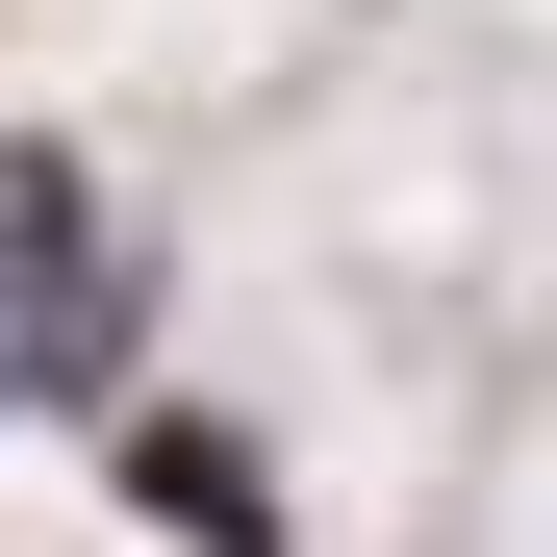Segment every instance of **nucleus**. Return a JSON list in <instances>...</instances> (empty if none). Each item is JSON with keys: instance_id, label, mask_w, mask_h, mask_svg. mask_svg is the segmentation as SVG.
<instances>
[{"instance_id": "obj_1", "label": "nucleus", "mask_w": 557, "mask_h": 557, "mask_svg": "<svg viewBox=\"0 0 557 557\" xmlns=\"http://www.w3.org/2000/svg\"><path fill=\"white\" fill-rule=\"evenodd\" d=\"M127 355H152V278L102 228V177L0 127V406H127Z\"/></svg>"}, {"instance_id": "obj_2", "label": "nucleus", "mask_w": 557, "mask_h": 557, "mask_svg": "<svg viewBox=\"0 0 557 557\" xmlns=\"http://www.w3.org/2000/svg\"><path fill=\"white\" fill-rule=\"evenodd\" d=\"M127 507H152V557H278V456L228 406H127Z\"/></svg>"}]
</instances>
